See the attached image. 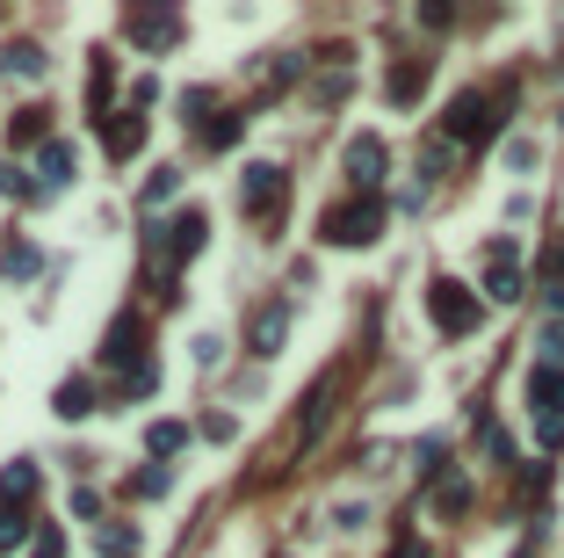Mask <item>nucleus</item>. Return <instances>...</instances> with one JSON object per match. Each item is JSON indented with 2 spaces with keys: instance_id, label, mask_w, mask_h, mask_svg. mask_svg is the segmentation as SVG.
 I'll return each instance as SVG.
<instances>
[{
  "instance_id": "nucleus-1",
  "label": "nucleus",
  "mask_w": 564,
  "mask_h": 558,
  "mask_svg": "<svg viewBox=\"0 0 564 558\" xmlns=\"http://www.w3.org/2000/svg\"><path fill=\"white\" fill-rule=\"evenodd\" d=\"M319 232H325V247H369L376 232H384V204L376 196H355V204H333L319 218Z\"/></svg>"
},
{
  "instance_id": "nucleus-2",
  "label": "nucleus",
  "mask_w": 564,
  "mask_h": 558,
  "mask_svg": "<svg viewBox=\"0 0 564 558\" xmlns=\"http://www.w3.org/2000/svg\"><path fill=\"white\" fill-rule=\"evenodd\" d=\"M428 313H434V327H442V333H471V327H478V291H463L456 276H434Z\"/></svg>"
},
{
  "instance_id": "nucleus-3",
  "label": "nucleus",
  "mask_w": 564,
  "mask_h": 558,
  "mask_svg": "<svg viewBox=\"0 0 564 558\" xmlns=\"http://www.w3.org/2000/svg\"><path fill=\"white\" fill-rule=\"evenodd\" d=\"M283 189H290V175H283L275 160H254L240 175V210L246 218H275V210H283Z\"/></svg>"
},
{
  "instance_id": "nucleus-4",
  "label": "nucleus",
  "mask_w": 564,
  "mask_h": 558,
  "mask_svg": "<svg viewBox=\"0 0 564 558\" xmlns=\"http://www.w3.org/2000/svg\"><path fill=\"white\" fill-rule=\"evenodd\" d=\"M493 123H499V102H493V95L471 88V95H456V102H449V139H471V145H478V139H493Z\"/></svg>"
},
{
  "instance_id": "nucleus-5",
  "label": "nucleus",
  "mask_w": 564,
  "mask_h": 558,
  "mask_svg": "<svg viewBox=\"0 0 564 558\" xmlns=\"http://www.w3.org/2000/svg\"><path fill=\"white\" fill-rule=\"evenodd\" d=\"M102 363H117V370L153 363V355H145V319H131V313H123L117 327H109V341H102Z\"/></svg>"
},
{
  "instance_id": "nucleus-6",
  "label": "nucleus",
  "mask_w": 564,
  "mask_h": 558,
  "mask_svg": "<svg viewBox=\"0 0 564 558\" xmlns=\"http://www.w3.org/2000/svg\"><path fill=\"white\" fill-rule=\"evenodd\" d=\"M485 297H493V305H513V297H521V247H513V240H499V247H493V269H485Z\"/></svg>"
},
{
  "instance_id": "nucleus-7",
  "label": "nucleus",
  "mask_w": 564,
  "mask_h": 558,
  "mask_svg": "<svg viewBox=\"0 0 564 558\" xmlns=\"http://www.w3.org/2000/svg\"><path fill=\"white\" fill-rule=\"evenodd\" d=\"M347 182H355L362 196H376V182H384V139H376V131H362V139L347 145Z\"/></svg>"
},
{
  "instance_id": "nucleus-8",
  "label": "nucleus",
  "mask_w": 564,
  "mask_h": 558,
  "mask_svg": "<svg viewBox=\"0 0 564 558\" xmlns=\"http://www.w3.org/2000/svg\"><path fill=\"white\" fill-rule=\"evenodd\" d=\"M283 341H290V305H261L246 349H254V355H283Z\"/></svg>"
},
{
  "instance_id": "nucleus-9",
  "label": "nucleus",
  "mask_w": 564,
  "mask_h": 558,
  "mask_svg": "<svg viewBox=\"0 0 564 558\" xmlns=\"http://www.w3.org/2000/svg\"><path fill=\"white\" fill-rule=\"evenodd\" d=\"M123 30H131V44H145V52H167V44H181V15H167V8H153V15H131Z\"/></svg>"
},
{
  "instance_id": "nucleus-10",
  "label": "nucleus",
  "mask_w": 564,
  "mask_h": 558,
  "mask_svg": "<svg viewBox=\"0 0 564 558\" xmlns=\"http://www.w3.org/2000/svg\"><path fill=\"white\" fill-rule=\"evenodd\" d=\"M529 406L543 420H564V370H550V363L529 370Z\"/></svg>"
},
{
  "instance_id": "nucleus-11",
  "label": "nucleus",
  "mask_w": 564,
  "mask_h": 558,
  "mask_svg": "<svg viewBox=\"0 0 564 558\" xmlns=\"http://www.w3.org/2000/svg\"><path fill=\"white\" fill-rule=\"evenodd\" d=\"M73 167H80V153H73L66 139H44V153H36V182H44V189H66Z\"/></svg>"
},
{
  "instance_id": "nucleus-12",
  "label": "nucleus",
  "mask_w": 564,
  "mask_h": 558,
  "mask_svg": "<svg viewBox=\"0 0 564 558\" xmlns=\"http://www.w3.org/2000/svg\"><path fill=\"white\" fill-rule=\"evenodd\" d=\"M52 406H58V420H87V414H95V384H87V378H66L52 392Z\"/></svg>"
},
{
  "instance_id": "nucleus-13",
  "label": "nucleus",
  "mask_w": 564,
  "mask_h": 558,
  "mask_svg": "<svg viewBox=\"0 0 564 558\" xmlns=\"http://www.w3.org/2000/svg\"><path fill=\"white\" fill-rule=\"evenodd\" d=\"M420 88H428V58H406V66L391 73V88H384V95L406 109V102H420Z\"/></svg>"
},
{
  "instance_id": "nucleus-14",
  "label": "nucleus",
  "mask_w": 564,
  "mask_h": 558,
  "mask_svg": "<svg viewBox=\"0 0 564 558\" xmlns=\"http://www.w3.org/2000/svg\"><path fill=\"white\" fill-rule=\"evenodd\" d=\"M0 501H36V464L30 457H15V464L0 471Z\"/></svg>"
},
{
  "instance_id": "nucleus-15",
  "label": "nucleus",
  "mask_w": 564,
  "mask_h": 558,
  "mask_svg": "<svg viewBox=\"0 0 564 558\" xmlns=\"http://www.w3.org/2000/svg\"><path fill=\"white\" fill-rule=\"evenodd\" d=\"M0 73H22V80H44V52H36V44H8V52H0Z\"/></svg>"
},
{
  "instance_id": "nucleus-16",
  "label": "nucleus",
  "mask_w": 564,
  "mask_h": 558,
  "mask_svg": "<svg viewBox=\"0 0 564 558\" xmlns=\"http://www.w3.org/2000/svg\"><path fill=\"white\" fill-rule=\"evenodd\" d=\"M137 145H145V123H137V117H109V153L131 160Z\"/></svg>"
},
{
  "instance_id": "nucleus-17",
  "label": "nucleus",
  "mask_w": 564,
  "mask_h": 558,
  "mask_svg": "<svg viewBox=\"0 0 564 558\" xmlns=\"http://www.w3.org/2000/svg\"><path fill=\"white\" fill-rule=\"evenodd\" d=\"M145 450H153V457L188 450V428H181V420H153V428H145Z\"/></svg>"
},
{
  "instance_id": "nucleus-18",
  "label": "nucleus",
  "mask_w": 564,
  "mask_h": 558,
  "mask_svg": "<svg viewBox=\"0 0 564 558\" xmlns=\"http://www.w3.org/2000/svg\"><path fill=\"white\" fill-rule=\"evenodd\" d=\"M44 117H52V109H22V117H8V145H36L44 131H52Z\"/></svg>"
},
{
  "instance_id": "nucleus-19",
  "label": "nucleus",
  "mask_w": 564,
  "mask_h": 558,
  "mask_svg": "<svg viewBox=\"0 0 564 558\" xmlns=\"http://www.w3.org/2000/svg\"><path fill=\"white\" fill-rule=\"evenodd\" d=\"M0 189H8V196H22V204H30V196L44 189V182H36L30 167H22V160H0Z\"/></svg>"
},
{
  "instance_id": "nucleus-20",
  "label": "nucleus",
  "mask_w": 564,
  "mask_h": 558,
  "mask_svg": "<svg viewBox=\"0 0 564 558\" xmlns=\"http://www.w3.org/2000/svg\"><path fill=\"white\" fill-rule=\"evenodd\" d=\"M36 262H44V254H36L30 240H8V247H0V269H8V276H36Z\"/></svg>"
},
{
  "instance_id": "nucleus-21",
  "label": "nucleus",
  "mask_w": 564,
  "mask_h": 558,
  "mask_svg": "<svg viewBox=\"0 0 564 558\" xmlns=\"http://www.w3.org/2000/svg\"><path fill=\"white\" fill-rule=\"evenodd\" d=\"M535 355H543L550 370H564V319H550V327L535 333Z\"/></svg>"
},
{
  "instance_id": "nucleus-22",
  "label": "nucleus",
  "mask_w": 564,
  "mask_h": 558,
  "mask_svg": "<svg viewBox=\"0 0 564 558\" xmlns=\"http://www.w3.org/2000/svg\"><path fill=\"white\" fill-rule=\"evenodd\" d=\"M434 507H442V515H463V507H471V479H442Z\"/></svg>"
},
{
  "instance_id": "nucleus-23",
  "label": "nucleus",
  "mask_w": 564,
  "mask_h": 558,
  "mask_svg": "<svg viewBox=\"0 0 564 558\" xmlns=\"http://www.w3.org/2000/svg\"><path fill=\"white\" fill-rule=\"evenodd\" d=\"M102 551H109V558H137V529L109 523V529H102Z\"/></svg>"
},
{
  "instance_id": "nucleus-24",
  "label": "nucleus",
  "mask_w": 564,
  "mask_h": 558,
  "mask_svg": "<svg viewBox=\"0 0 564 558\" xmlns=\"http://www.w3.org/2000/svg\"><path fill=\"white\" fill-rule=\"evenodd\" d=\"M174 189H181V175H174V167H159V175L153 182H145V204H167V196Z\"/></svg>"
},
{
  "instance_id": "nucleus-25",
  "label": "nucleus",
  "mask_w": 564,
  "mask_h": 558,
  "mask_svg": "<svg viewBox=\"0 0 564 558\" xmlns=\"http://www.w3.org/2000/svg\"><path fill=\"white\" fill-rule=\"evenodd\" d=\"M159 384V370L153 363H137V370H123V392H137V400H145V392H153Z\"/></svg>"
},
{
  "instance_id": "nucleus-26",
  "label": "nucleus",
  "mask_w": 564,
  "mask_h": 558,
  "mask_svg": "<svg viewBox=\"0 0 564 558\" xmlns=\"http://www.w3.org/2000/svg\"><path fill=\"white\" fill-rule=\"evenodd\" d=\"M507 167H513V175H529V167H535V139H513L507 145Z\"/></svg>"
},
{
  "instance_id": "nucleus-27",
  "label": "nucleus",
  "mask_w": 564,
  "mask_h": 558,
  "mask_svg": "<svg viewBox=\"0 0 564 558\" xmlns=\"http://www.w3.org/2000/svg\"><path fill=\"white\" fill-rule=\"evenodd\" d=\"M22 537H30V523H22V515H0V551H15Z\"/></svg>"
},
{
  "instance_id": "nucleus-28",
  "label": "nucleus",
  "mask_w": 564,
  "mask_h": 558,
  "mask_svg": "<svg viewBox=\"0 0 564 558\" xmlns=\"http://www.w3.org/2000/svg\"><path fill=\"white\" fill-rule=\"evenodd\" d=\"M240 123H246V117H218V123H210V145H218V153H224V145L240 139Z\"/></svg>"
},
{
  "instance_id": "nucleus-29",
  "label": "nucleus",
  "mask_w": 564,
  "mask_h": 558,
  "mask_svg": "<svg viewBox=\"0 0 564 558\" xmlns=\"http://www.w3.org/2000/svg\"><path fill=\"white\" fill-rule=\"evenodd\" d=\"M196 363H203V370L224 363V341H218V333H203V341H196Z\"/></svg>"
},
{
  "instance_id": "nucleus-30",
  "label": "nucleus",
  "mask_w": 564,
  "mask_h": 558,
  "mask_svg": "<svg viewBox=\"0 0 564 558\" xmlns=\"http://www.w3.org/2000/svg\"><path fill=\"white\" fill-rule=\"evenodd\" d=\"M137 493H145V501H159V493H167V471H159V464L137 471Z\"/></svg>"
},
{
  "instance_id": "nucleus-31",
  "label": "nucleus",
  "mask_w": 564,
  "mask_h": 558,
  "mask_svg": "<svg viewBox=\"0 0 564 558\" xmlns=\"http://www.w3.org/2000/svg\"><path fill=\"white\" fill-rule=\"evenodd\" d=\"M232 428H240L232 414H210V420H203V436H210V442H232Z\"/></svg>"
},
{
  "instance_id": "nucleus-32",
  "label": "nucleus",
  "mask_w": 564,
  "mask_h": 558,
  "mask_svg": "<svg viewBox=\"0 0 564 558\" xmlns=\"http://www.w3.org/2000/svg\"><path fill=\"white\" fill-rule=\"evenodd\" d=\"M66 551V537H58V529H36V558H58Z\"/></svg>"
},
{
  "instance_id": "nucleus-33",
  "label": "nucleus",
  "mask_w": 564,
  "mask_h": 558,
  "mask_svg": "<svg viewBox=\"0 0 564 558\" xmlns=\"http://www.w3.org/2000/svg\"><path fill=\"white\" fill-rule=\"evenodd\" d=\"M535 436H543V450H564V420H543Z\"/></svg>"
},
{
  "instance_id": "nucleus-34",
  "label": "nucleus",
  "mask_w": 564,
  "mask_h": 558,
  "mask_svg": "<svg viewBox=\"0 0 564 558\" xmlns=\"http://www.w3.org/2000/svg\"><path fill=\"white\" fill-rule=\"evenodd\" d=\"M391 558H428V551H420V544H412V537H406V544H398V551H391Z\"/></svg>"
},
{
  "instance_id": "nucleus-35",
  "label": "nucleus",
  "mask_w": 564,
  "mask_h": 558,
  "mask_svg": "<svg viewBox=\"0 0 564 558\" xmlns=\"http://www.w3.org/2000/svg\"><path fill=\"white\" fill-rule=\"evenodd\" d=\"M550 276H557V283H564V247H557V254H550Z\"/></svg>"
}]
</instances>
